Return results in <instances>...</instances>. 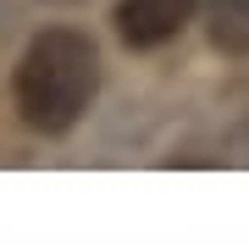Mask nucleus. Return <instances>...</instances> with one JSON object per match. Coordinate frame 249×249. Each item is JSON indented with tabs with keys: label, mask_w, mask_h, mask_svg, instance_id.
<instances>
[{
	"label": "nucleus",
	"mask_w": 249,
	"mask_h": 249,
	"mask_svg": "<svg viewBox=\"0 0 249 249\" xmlns=\"http://www.w3.org/2000/svg\"><path fill=\"white\" fill-rule=\"evenodd\" d=\"M100 61L94 45L72 28H50L28 45L17 67V111L34 133H67L83 111H89Z\"/></svg>",
	"instance_id": "obj_1"
},
{
	"label": "nucleus",
	"mask_w": 249,
	"mask_h": 249,
	"mask_svg": "<svg viewBox=\"0 0 249 249\" xmlns=\"http://www.w3.org/2000/svg\"><path fill=\"white\" fill-rule=\"evenodd\" d=\"M194 6L199 0H122L116 6V34L133 50H155V45H166V39H178L188 28Z\"/></svg>",
	"instance_id": "obj_2"
},
{
	"label": "nucleus",
	"mask_w": 249,
	"mask_h": 249,
	"mask_svg": "<svg viewBox=\"0 0 249 249\" xmlns=\"http://www.w3.org/2000/svg\"><path fill=\"white\" fill-rule=\"evenodd\" d=\"M211 39L227 55H249V0H211Z\"/></svg>",
	"instance_id": "obj_3"
}]
</instances>
